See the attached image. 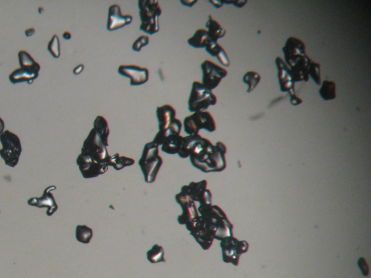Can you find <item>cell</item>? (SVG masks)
<instances>
[{
	"mask_svg": "<svg viewBox=\"0 0 371 278\" xmlns=\"http://www.w3.org/2000/svg\"><path fill=\"white\" fill-rule=\"evenodd\" d=\"M226 146L218 141L213 145L209 140L201 137L190 155V162L202 172H221L226 167Z\"/></svg>",
	"mask_w": 371,
	"mask_h": 278,
	"instance_id": "6da1fadb",
	"label": "cell"
},
{
	"mask_svg": "<svg viewBox=\"0 0 371 278\" xmlns=\"http://www.w3.org/2000/svg\"><path fill=\"white\" fill-rule=\"evenodd\" d=\"M198 211L214 239L221 241L233 236V225L225 212L216 205H200Z\"/></svg>",
	"mask_w": 371,
	"mask_h": 278,
	"instance_id": "7a4b0ae2",
	"label": "cell"
},
{
	"mask_svg": "<svg viewBox=\"0 0 371 278\" xmlns=\"http://www.w3.org/2000/svg\"><path fill=\"white\" fill-rule=\"evenodd\" d=\"M162 163L163 160L159 154V146L152 141L147 143L139 161V165L146 182L152 183L155 181Z\"/></svg>",
	"mask_w": 371,
	"mask_h": 278,
	"instance_id": "3957f363",
	"label": "cell"
},
{
	"mask_svg": "<svg viewBox=\"0 0 371 278\" xmlns=\"http://www.w3.org/2000/svg\"><path fill=\"white\" fill-rule=\"evenodd\" d=\"M141 24L139 29L143 32L153 35L160 31L159 18L162 9L157 0H139L138 2Z\"/></svg>",
	"mask_w": 371,
	"mask_h": 278,
	"instance_id": "277c9868",
	"label": "cell"
},
{
	"mask_svg": "<svg viewBox=\"0 0 371 278\" xmlns=\"http://www.w3.org/2000/svg\"><path fill=\"white\" fill-rule=\"evenodd\" d=\"M80 154L91 158L100 164H105L108 167L110 166L111 156L108 154L107 146L94 128L90 131L85 139Z\"/></svg>",
	"mask_w": 371,
	"mask_h": 278,
	"instance_id": "5b68a950",
	"label": "cell"
},
{
	"mask_svg": "<svg viewBox=\"0 0 371 278\" xmlns=\"http://www.w3.org/2000/svg\"><path fill=\"white\" fill-rule=\"evenodd\" d=\"M217 97L201 82L194 81L188 100V109L191 113L206 111L210 106L216 105Z\"/></svg>",
	"mask_w": 371,
	"mask_h": 278,
	"instance_id": "8992f818",
	"label": "cell"
},
{
	"mask_svg": "<svg viewBox=\"0 0 371 278\" xmlns=\"http://www.w3.org/2000/svg\"><path fill=\"white\" fill-rule=\"evenodd\" d=\"M0 142L3 145V149H0V156L4 159L5 163L11 167H16L22 152L19 136L9 130H6L0 134Z\"/></svg>",
	"mask_w": 371,
	"mask_h": 278,
	"instance_id": "52a82bcc",
	"label": "cell"
},
{
	"mask_svg": "<svg viewBox=\"0 0 371 278\" xmlns=\"http://www.w3.org/2000/svg\"><path fill=\"white\" fill-rule=\"evenodd\" d=\"M183 130L188 135L199 134L200 130L208 132L216 131V124L214 118L208 111L198 112L185 118L183 123Z\"/></svg>",
	"mask_w": 371,
	"mask_h": 278,
	"instance_id": "ba28073f",
	"label": "cell"
},
{
	"mask_svg": "<svg viewBox=\"0 0 371 278\" xmlns=\"http://www.w3.org/2000/svg\"><path fill=\"white\" fill-rule=\"evenodd\" d=\"M221 247L222 249L223 261L236 266L239 265L241 255L247 252L249 244L247 241H239L231 236L221 240Z\"/></svg>",
	"mask_w": 371,
	"mask_h": 278,
	"instance_id": "9c48e42d",
	"label": "cell"
},
{
	"mask_svg": "<svg viewBox=\"0 0 371 278\" xmlns=\"http://www.w3.org/2000/svg\"><path fill=\"white\" fill-rule=\"evenodd\" d=\"M201 69L203 72V80L201 83L211 91L217 88L221 83V80L228 75V71L226 69L211 60H205L201 64Z\"/></svg>",
	"mask_w": 371,
	"mask_h": 278,
	"instance_id": "30bf717a",
	"label": "cell"
},
{
	"mask_svg": "<svg viewBox=\"0 0 371 278\" xmlns=\"http://www.w3.org/2000/svg\"><path fill=\"white\" fill-rule=\"evenodd\" d=\"M186 228L203 249L208 250L211 247L214 238L200 215L191 223L187 224Z\"/></svg>",
	"mask_w": 371,
	"mask_h": 278,
	"instance_id": "8fae6325",
	"label": "cell"
},
{
	"mask_svg": "<svg viewBox=\"0 0 371 278\" xmlns=\"http://www.w3.org/2000/svg\"><path fill=\"white\" fill-rule=\"evenodd\" d=\"M282 49L285 55L284 60L290 67L294 66L300 59L307 55L305 43L296 37L289 38Z\"/></svg>",
	"mask_w": 371,
	"mask_h": 278,
	"instance_id": "7c38bea8",
	"label": "cell"
},
{
	"mask_svg": "<svg viewBox=\"0 0 371 278\" xmlns=\"http://www.w3.org/2000/svg\"><path fill=\"white\" fill-rule=\"evenodd\" d=\"M208 182L203 180L200 182H192L190 185H185L180 189L194 202H198L200 205H212V194L211 191L207 189Z\"/></svg>",
	"mask_w": 371,
	"mask_h": 278,
	"instance_id": "4fadbf2b",
	"label": "cell"
},
{
	"mask_svg": "<svg viewBox=\"0 0 371 278\" xmlns=\"http://www.w3.org/2000/svg\"><path fill=\"white\" fill-rule=\"evenodd\" d=\"M175 201L181 207L182 214L177 220L180 225H187L199 216V212L195 202L187 194L180 192L175 195Z\"/></svg>",
	"mask_w": 371,
	"mask_h": 278,
	"instance_id": "5bb4252c",
	"label": "cell"
},
{
	"mask_svg": "<svg viewBox=\"0 0 371 278\" xmlns=\"http://www.w3.org/2000/svg\"><path fill=\"white\" fill-rule=\"evenodd\" d=\"M118 73L122 76L130 79V85L133 86L144 85L148 81L149 78L148 68L135 65H120Z\"/></svg>",
	"mask_w": 371,
	"mask_h": 278,
	"instance_id": "9a60e30c",
	"label": "cell"
},
{
	"mask_svg": "<svg viewBox=\"0 0 371 278\" xmlns=\"http://www.w3.org/2000/svg\"><path fill=\"white\" fill-rule=\"evenodd\" d=\"M76 162L82 176L86 179L94 178L100 175H103L106 173L109 167L80 154L77 158Z\"/></svg>",
	"mask_w": 371,
	"mask_h": 278,
	"instance_id": "2e32d148",
	"label": "cell"
},
{
	"mask_svg": "<svg viewBox=\"0 0 371 278\" xmlns=\"http://www.w3.org/2000/svg\"><path fill=\"white\" fill-rule=\"evenodd\" d=\"M133 17L130 15H123L121 7L118 4L112 5L108 8L107 29L109 31L118 30L132 23Z\"/></svg>",
	"mask_w": 371,
	"mask_h": 278,
	"instance_id": "e0dca14e",
	"label": "cell"
},
{
	"mask_svg": "<svg viewBox=\"0 0 371 278\" xmlns=\"http://www.w3.org/2000/svg\"><path fill=\"white\" fill-rule=\"evenodd\" d=\"M55 189H56L55 186H50V187H47L44 190L42 197H39V198L33 197V198H31L30 200L28 201V204H29V205L37 207L38 208L46 207V208H47V216H52L58 209V206L56 204L53 195L50 192L51 191L55 190Z\"/></svg>",
	"mask_w": 371,
	"mask_h": 278,
	"instance_id": "ac0fdd59",
	"label": "cell"
},
{
	"mask_svg": "<svg viewBox=\"0 0 371 278\" xmlns=\"http://www.w3.org/2000/svg\"><path fill=\"white\" fill-rule=\"evenodd\" d=\"M275 65L278 69V78L280 89L282 92H289L295 89V84L290 67L285 61L280 57L275 59Z\"/></svg>",
	"mask_w": 371,
	"mask_h": 278,
	"instance_id": "d6986e66",
	"label": "cell"
},
{
	"mask_svg": "<svg viewBox=\"0 0 371 278\" xmlns=\"http://www.w3.org/2000/svg\"><path fill=\"white\" fill-rule=\"evenodd\" d=\"M40 69L41 66L21 67V68L16 69L9 75L10 80L13 84L22 82H27L28 84H31L39 76Z\"/></svg>",
	"mask_w": 371,
	"mask_h": 278,
	"instance_id": "ffe728a7",
	"label": "cell"
},
{
	"mask_svg": "<svg viewBox=\"0 0 371 278\" xmlns=\"http://www.w3.org/2000/svg\"><path fill=\"white\" fill-rule=\"evenodd\" d=\"M311 61L309 56L306 55L300 59L294 66L290 67L294 83L309 80V66Z\"/></svg>",
	"mask_w": 371,
	"mask_h": 278,
	"instance_id": "44dd1931",
	"label": "cell"
},
{
	"mask_svg": "<svg viewBox=\"0 0 371 278\" xmlns=\"http://www.w3.org/2000/svg\"><path fill=\"white\" fill-rule=\"evenodd\" d=\"M157 121H158L159 131H164L168 128L176 116V112L170 105H164L157 107L156 110Z\"/></svg>",
	"mask_w": 371,
	"mask_h": 278,
	"instance_id": "7402d4cb",
	"label": "cell"
},
{
	"mask_svg": "<svg viewBox=\"0 0 371 278\" xmlns=\"http://www.w3.org/2000/svg\"><path fill=\"white\" fill-rule=\"evenodd\" d=\"M205 50L212 57H216L220 63L222 64L223 66L229 67L230 65V60L227 54L224 49L217 42L211 41L208 43L207 47H205Z\"/></svg>",
	"mask_w": 371,
	"mask_h": 278,
	"instance_id": "603a6c76",
	"label": "cell"
},
{
	"mask_svg": "<svg viewBox=\"0 0 371 278\" xmlns=\"http://www.w3.org/2000/svg\"><path fill=\"white\" fill-rule=\"evenodd\" d=\"M183 136L180 135L173 134L167 136L161 146V150L167 154H178L181 146Z\"/></svg>",
	"mask_w": 371,
	"mask_h": 278,
	"instance_id": "cb8c5ba5",
	"label": "cell"
},
{
	"mask_svg": "<svg viewBox=\"0 0 371 278\" xmlns=\"http://www.w3.org/2000/svg\"><path fill=\"white\" fill-rule=\"evenodd\" d=\"M211 39L207 29H200L195 31L194 35L188 39L189 45L196 49L205 48Z\"/></svg>",
	"mask_w": 371,
	"mask_h": 278,
	"instance_id": "d4e9b609",
	"label": "cell"
},
{
	"mask_svg": "<svg viewBox=\"0 0 371 278\" xmlns=\"http://www.w3.org/2000/svg\"><path fill=\"white\" fill-rule=\"evenodd\" d=\"M207 31H208L209 37L211 41L218 42V39L224 37L226 34V31L221 26V24L216 21L211 15L208 16V20L206 25Z\"/></svg>",
	"mask_w": 371,
	"mask_h": 278,
	"instance_id": "484cf974",
	"label": "cell"
},
{
	"mask_svg": "<svg viewBox=\"0 0 371 278\" xmlns=\"http://www.w3.org/2000/svg\"><path fill=\"white\" fill-rule=\"evenodd\" d=\"M94 129L99 134L100 138L103 140L105 145L108 147V138H109L110 129L108 121L106 118L101 115H98L94 121Z\"/></svg>",
	"mask_w": 371,
	"mask_h": 278,
	"instance_id": "4316f807",
	"label": "cell"
},
{
	"mask_svg": "<svg viewBox=\"0 0 371 278\" xmlns=\"http://www.w3.org/2000/svg\"><path fill=\"white\" fill-rule=\"evenodd\" d=\"M319 95L325 101L334 100L336 98V84L331 80H325L321 83Z\"/></svg>",
	"mask_w": 371,
	"mask_h": 278,
	"instance_id": "83f0119b",
	"label": "cell"
},
{
	"mask_svg": "<svg viewBox=\"0 0 371 278\" xmlns=\"http://www.w3.org/2000/svg\"><path fill=\"white\" fill-rule=\"evenodd\" d=\"M134 163H135V160L132 158L124 157V156L120 155L119 154H116L111 156L110 166L113 167L116 170H121L124 167L132 166Z\"/></svg>",
	"mask_w": 371,
	"mask_h": 278,
	"instance_id": "f1b7e54d",
	"label": "cell"
},
{
	"mask_svg": "<svg viewBox=\"0 0 371 278\" xmlns=\"http://www.w3.org/2000/svg\"><path fill=\"white\" fill-rule=\"evenodd\" d=\"M147 258L152 264L165 262V251L163 248L158 244H155L147 252Z\"/></svg>",
	"mask_w": 371,
	"mask_h": 278,
	"instance_id": "f546056e",
	"label": "cell"
},
{
	"mask_svg": "<svg viewBox=\"0 0 371 278\" xmlns=\"http://www.w3.org/2000/svg\"><path fill=\"white\" fill-rule=\"evenodd\" d=\"M93 237V230L86 225H78L75 228V238L77 241L88 244Z\"/></svg>",
	"mask_w": 371,
	"mask_h": 278,
	"instance_id": "4dcf8cb0",
	"label": "cell"
},
{
	"mask_svg": "<svg viewBox=\"0 0 371 278\" xmlns=\"http://www.w3.org/2000/svg\"><path fill=\"white\" fill-rule=\"evenodd\" d=\"M261 80L260 74L255 71H248L243 77V82L248 85L247 93H251Z\"/></svg>",
	"mask_w": 371,
	"mask_h": 278,
	"instance_id": "1f68e13d",
	"label": "cell"
},
{
	"mask_svg": "<svg viewBox=\"0 0 371 278\" xmlns=\"http://www.w3.org/2000/svg\"><path fill=\"white\" fill-rule=\"evenodd\" d=\"M19 60L21 67H39L40 65L34 60L26 51L21 50L19 52Z\"/></svg>",
	"mask_w": 371,
	"mask_h": 278,
	"instance_id": "d6a6232c",
	"label": "cell"
},
{
	"mask_svg": "<svg viewBox=\"0 0 371 278\" xmlns=\"http://www.w3.org/2000/svg\"><path fill=\"white\" fill-rule=\"evenodd\" d=\"M309 76L318 85H321V65L312 60L309 66Z\"/></svg>",
	"mask_w": 371,
	"mask_h": 278,
	"instance_id": "836d02e7",
	"label": "cell"
},
{
	"mask_svg": "<svg viewBox=\"0 0 371 278\" xmlns=\"http://www.w3.org/2000/svg\"><path fill=\"white\" fill-rule=\"evenodd\" d=\"M47 49H48L49 52H50L52 57H55V58H59L60 57V41H59V38L56 34L52 37L50 43H49Z\"/></svg>",
	"mask_w": 371,
	"mask_h": 278,
	"instance_id": "e575fe53",
	"label": "cell"
},
{
	"mask_svg": "<svg viewBox=\"0 0 371 278\" xmlns=\"http://www.w3.org/2000/svg\"><path fill=\"white\" fill-rule=\"evenodd\" d=\"M149 42V38L148 36H141L133 44L132 49L136 52H140L143 47L148 45Z\"/></svg>",
	"mask_w": 371,
	"mask_h": 278,
	"instance_id": "d590c367",
	"label": "cell"
},
{
	"mask_svg": "<svg viewBox=\"0 0 371 278\" xmlns=\"http://www.w3.org/2000/svg\"><path fill=\"white\" fill-rule=\"evenodd\" d=\"M358 266L364 276L369 275L370 270H369L368 264H367L365 258H359L358 260Z\"/></svg>",
	"mask_w": 371,
	"mask_h": 278,
	"instance_id": "8d00e7d4",
	"label": "cell"
},
{
	"mask_svg": "<svg viewBox=\"0 0 371 278\" xmlns=\"http://www.w3.org/2000/svg\"><path fill=\"white\" fill-rule=\"evenodd\" d=\"M289 95L290 96V103L294 106H297L303 103V100L300 97H297L295 93V89H292L288 92Z\"/></svg>",
	"mask_w": 371,
	"mask_h": 278,
	"instance_id": "74e56055",
	"label": "cell"
},
{
	"mask_svg": "<svg viewBox=\"0 0 371 278\" xmlns=\"http://www.w3.org/2000/svg\"><path fill=\"white\" fill-rule=\"evenodd\" d=\"M198 3V0H180V3L186 7L192 8Z\"/></svg>",
	"mask_w": 371,
	"mask_h": 278,
	"instance_id": "f35d334b",
	"label": "cell"
},
{
	"mask_svg": "<svg viewBox=\"0 0 371 278\" xmlns=\"http://www.w3.org/2000/svg\"><path fill=\"white\" fill-rule=\"evenodd\" d=\"M84 70V65H83V64H80V65H78V66H76L75 67L74 69H73V74L74 75H79L80 73H81L82 72H83V70Z\"/></svg>",
	"mask_w": 371,
	"mask_h": 278,
	"instance_id": "ab89813d",
	"label": "cell"
},
{
	"mask_svg": "<svg viewBox=\"0 0 371 278\" xmlns=\"http://www.w3.org/2000/svg\"><path fill=\"white\" fill-rule=\"evenodd\" d=\"M227 3V4H231V3H232V4L235 5L236 7H239V8H241V7H243L244 6V5L247 3V1L244 2H229V3Z\"/></svg>",
	"mask_w": 371,
	"mask_h": 278,
	"instance_id": "60d3db41",
	"label": "cell"
},
{
	"mask_svg": "<svg viewBox=\"0 0 371 278\" xmlns=\"http://www.w3.org/2000/svg\"><path fill=\"white\" fill-rule=\"evenodd\" d=\"M34 33H35V29H34V28L27 29V30L25 31V34L27 37H31V36L34 35Z\"/></svg>",
	"mask_w": 371,
	"mask_h": 278,
	"instance_id": "b9f144b4",
	"label": "cell"
},
{
	"mask_svg": "<svg viewBox=\"0 0 371 278\" xmlns=\"http://www.w3.org/2000/svg\"><path fill=\"white\" fill-rule=\"evenodd\" d=\"M210 3H211V4L213 5V6L215 7V8H221L223 6V3L222 2H219V1H209Z\"/></svg>",
	"mask_w": 371,
	"mask_h": 278,
	"instance_id": "7bdbcfd3",
	"label": "cell"
},
{
	"mask_svg": "<svg viewBox=\"0 0 371 278\" xmlns=\"http://www.w3.org/2000/svg\"><path fill=\"white\" fill-rule=\"evenodd\" d=\"M62 37H63V39H65V40H70V39H71V34H70V32H68V31H65V32L62 34Z\"/></svg>",
	"mask_w": 371,
	"mask_h": 278,
	"instance_id": "ee69618b",
	"label": "cell"
},
{
	"mask_svg": "<svg viewBox=\"0 0 371 278\" xmlns=\"http://www.w3.org/2000/svg\"><path fill=\"white\" fill-rule=\"evenodd\" d=\"M5 129V123L3 120L0 118V134L3 133Z\"/></svg>",
	"mask_w": 371,
	"mask_h": 278,
	"instance_id": "f6af8a7d",
	"label": "cell"
}]
</instances>
